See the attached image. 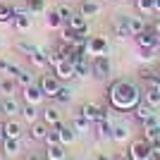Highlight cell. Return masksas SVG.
Segmentation results:
<instances>
[{
    "label": "cell",
    "mask_w": 160,
    "mask_h": 160,
    "mask_svg": "<svg viewBox=\"0 0 160 160\" xmlns=\"http://www.w3.org/2000/svg\"><path fill=\"white\" fill-rule=\"evenodd\" d=\"M22 98H24V103H31V105H41L43 100H46V93L41 91V86L33 81L31 86H24L22 88Z\"/></svg>",
    "instance_id": "9"
},
{
    "label": "cell",
    "mask_w": 160,
    "mask_h": 160,
    "mask_svg": "<svg viewBox=\"0 0 160 160\" xmlns=\"http://www.w3.org/2000/svg\"><path fill=\"white\" fill-rule=\"evenodd\" d=\"M91 72H93V79H98V81H108V79H110V74H112L110 58H108V55L91 58Z\"/></svg>",
    "instance_id": "3"
},
{
    "label": "cell",
    "mask_w": 160,
    "mask_h": 160,
    "mask_svg": "<svg viewBox=\"0 0 160 160\" xmlns=\"http://www.w3.org/2000/svg\"><path fill=\"white\" fill-rule=\"evenodd\" d=\"M151 160H160V148H153V153H151Z\"/></svg>",
    "instance_id": "50"
},
{
    "label": "cell",
    "mask_w": 160,
    "mask_h": 160,
    "mask_svg": "<svg viewBox=\"0 0 160 160\" xmlns=\"http://www.w3.org/2000/svg\"><path fill=\"white\" fill-rule=\"evenodd\" d=\"M0 117H2V103H0Z\"/></svg>",
    "instance_id": "53"
},
{
    "label": "cell",
    "mask_w": 160,
    "mask_h": 160,
    "mask_svg": "<svg viewBox=\"0 0 160 160\" xmlns=\"http://www.w3.org/2000/svg\"><path fill=\"white\" fill-rule=\"evenodd\" d=\"M112 33L120 41L132 38V31H129V14H120L117 19H112Z\"/></svg>",
    "instance_id": "10"
},
{
    "label": "cell",
    "mask_w": 160,
    "mask_h": 160,
    "mask_svg": "<svg viewBox=\"0 0 160 160\" xmlns=\"http://www.w3.org/2000/svg\"><path fill=\"white\" fill-rule=\"evenodd\" d=\"M155 53H160L158 48H139V60L148 65V62L155 60Z\"/></svg>",
    "instance_id": "42"
},
{
    "label": "cell",
    "mask_w": 160,
    "mask_h": 160,
    "mask_svg": "<svg viewBox=\"0 0 160 160\" xmlns=\"http://www.w3.org/2000/svg\"><path fill=\"white\" fill-rule=\"evenodd\" d=\"M62 24H65V22H62V17L58 14V10H50V12H46V27H48V29L58 31Z\"/></svg>",
    "instance_id": "33"
},
{
    "label": "cell",
    "mask_w": 160,
    "mask_h": 160,
    "mask_svg": "<svg viewBox=\"0 0 160 160\" xmlns=\"http://www.w3.org/2000/svg\"><path fill=\"white\" fill-rule=\"evenodd\" d=\"M14 17V10L10 2H0V24H10Z\"/></svg>",
    "instance_id": "38"
},
{
    "label": "cell",
    "mask_w": 160,
    "mask_h": 160,
    "mask_svg": "<svg viewBox=\"0 0 160 160\" xmlns=\"http://www.w3.org/2000/svg\"><path fill=\"white\" fill-rule=\"evenodd\" d=\"M110 53V43L105 36H88L86 41V55L88 58H98V55H108Z\"/></svg>",
    "instance_id": "4"
},
{
    "label": "cell",
    "mask_w": 160,
    "mask_h": 160,
    "mask_svg": "<svg viewBox=\"0 0 160 160\" xmlns=\"http://www.w3.org/2000/svg\"><path fill=\"white\" fill-rule=\"evenodd\" d=\"M79 112L86 117L91 124L93 122H100V120H112V108L108 110V108H103V105H98V103H84V105L79 108Z\"/></svg>",
    "instance_id": "2"
},
{
    "label": "cell",
    "mask_w": 160,
    "mask_h": 160,
    "mask_svg": "<svg viewBox=\"0 0 160 160\" xmlns=\"http://www.w3.org/2000/svg\"><path fill=\"white\" fill-rule=\"evenodd\" d=\"M48 132H50V127L43 120L33 122V124H29V141H46Z\"/></svg>",
    "instance_id": "18"
},
{
    "label": "cell",
    "mask_w": 160,
    "mask_h": 160,
    "mask_svg": "<svg viewBox=\"0 0 160 160\" xmlns=\"http://www.w3.org/2000/svg\"><path fill=\"white\" fill-rule=\"evenodd\" d=\"M0 160H7V158H0Z\"/></svg>",
    "instance_id": "55"
},
{
    "label": "cell",
    "mask_w": 160,
    "mask_h": 160,
    "mask_svg": "<svg viewBox=\"0 0 160 160\" xmlns=\"http://www.w3.org/2000/svg\"><path fill=\"white\" fill-rule=\"evenodd\" d=\"M136 77H139L141 81H146V84H151L153 81V77H155V69L151 65H141L139 69H136Z\"/></svg>",
    "instance_id": "37"
},
{
    "label": "cell",
    "mask_w": 160,
    "mask_h": 160,
    "mask_svg": "<svg viewBox=\"0 0 160 160\" xmlns=\"http://www.w3.org/2000/svg\"><path fill=\"white\" fill-rule=\"evenodd\" d=\"M14 88H17V81L12 77H2L0 79V96H14Z\"/></svg>",
    "instance_id": "35"
},
{
    "label": "cell",
    "mask_w": 160,
    "mask_h": 160,
    "mask_svg": "<svg viewBox=\"0 0 160 160\" xmlns=\"http://www.w3.org/2000/svg\"><path fill=\"white\" fill-rule=\"evenodd\" d=\"M41 86V91L46 93V98H55V93L60 91V86H62V81L55 77V74H41V79L36 81Z\"/></svg>",
    "instance_id": "6"
},
{
    "label": "cell",
    "mask_w": 160,
    "mask_h": 160,
    "mask_svg": "<svg viewBox=\"0 0 160 160\" xmlns=\"http://www.w3.org/2000/svg\"><path fill=\"white\" fill-rule=\"evenodd\" d=\"M53 100H55V103H62V105H67V103L72 100V88H69V86H60V91L55 93Z\"/></svg>",
    "instance_id": "40"
},
{
    "label": "cell",
    "mask_w": 160,
    "mask_h": 160,
    "mask_svg": "<svg viewBox=\"0 0 160 160\" xmlns=\"http://www.w3.org/2000/svg\"><path fill=\"white\" fill-rule=\"evenodd\" d=\"M58 31H60V43H65V46H74V41H77V31L69 27V22H65Z\"/></svg>",
    "instance_id": "28"
},
{
    "label": "cell",
    "mask_w": 160,
    "mask_h": 160,
    "mask_svg": "<svg viewBox=\"0 0 160 160\" xmlns=\"http://www.w3.org/2000/svg\"><path fill=\"white\" fill-rule=\"evenodd\" d=\"M12 79L17 81V86L24 88V86H31V84H33V74L29 72V69H22V67H19V69H17V74H14Z\"/></svg>",
    "instance_id": "31"
},
{
    "label": "cell",
    "mask_w": 160,
    "mask_h": 160,
    "mask_svg": "<svg viewBox=\"0 0 160 160\" xmlns=\"http://www.w3.org/2000/svg\"><path fill=\"white\" fill-rule=\"evenodd\" d=\"M55 10H58V14L62 17V22H69V17L74 14V12H72V7H69V5H58Z\"/></svg>",
    "instance_id": "43"
},
{
    "label": "cell",
    "mask_w": 160,
    "mask_h": 160,
    "mask_svg": "<svg viewBox=\"0 0 160 160\" xmlns=\"http://www.w3.org/2000/svg\"><path fill=\"white\" fill-rule=\"evenodd\" d=\"M141 139H146L151 146H153L155 141H160V122L153 124V127H143V136H141Z\"/></svg>",
    "instance_id": "34"
},
{
    "label": "cell",
    "mask_w": 160,
    "mask_h": 160,
    "mask_svg": "<svg viewBox=\"0 0 160 160\" xmlns=\"http://www.w3.org/2000/svg\"><path fill=\"white\" fill-rule=\"evenodd\" d=\"M143 103H148L151 108H160V88L148 84L146 91H143Z\"/></svg>",
    "instance_id": "24"
},
{
    "label": "cell",
    "mask_w": 160,
    "mask_h": 160,
    "mask_svg": "<svg viewBox=\"0 0 160 160\" xmlns=\"http://www.w3.org/2000/svg\"><path fill=\"white\" fill-rule=\"evenodd\" d=\"M24 160H43V158H41L38 153H33V151H31V153H27V155H24Z\"/></svg>",
    "instance_id": "47"
},
{
    "label": "cell",
    "mask_w": 160,
    "mask_h": 160,
    "mask_svg": "<svg viewBox=\"0 0 160 160\" xmlns=\"http://www.w3.org/2000/svg\"><path fill=\"white\" fill-rule=\"evenodd\" d=\"M36 48H38V46H33L31 41H27V38H17V41H14V50L22 53V55H27V58L36 50Z\"/></svg>",
    "instance_id": "32"
},
{
    "label": "cell",
    "mask_w": 160,
    "mask_h": 160,
    "mask_svg": "<svg viewBox=\"0 0 160 160\" xmlns=\"http://www.w3.org/2000/svg\"><path fill=\"white\" fill-rule=\"evenodd\" d=\"M22 134H24V124L19 120L10 117L5 122V139H22Z\"/></svg>",
    "instance_id": "21"
},
{
    "label": "cell",
    "mask_w": 160,
    "mask_h": 160,
    "mask_svg": "<svg viewBox=\"0 0 160 160\" xmlns=\"http://www.w3.org/2000/svg\"><path fill=\"white\" fill-rule=\"evenodd\" d=\"M117 2H122V0H117Z\"/></svg>",
    "instance_id": "56"
},
{
    "label": "cell",
    "mask_w": 160,
    "mask_h": 160,
    "mask_svg": "<svg viewBox=\"0 0 160 160\" xmlns=\"http://www.w3.org/2000/svg\"><path fill=\"white\" fill-rule=\"evenodd\" d=\"M41 120L46 122L48 127H55L58 122H62V115H60L58 108H50V105H48L46 110H41Z\"/></svg>",
    "instance_id": "23"
},
{
    "label": "cell",
    "mask_w": 160,
    "mask_h": 160,
    "mask_svg": "<svg viewBox=\"0 0 160 160\" xmlns=\"http://www.w3.org/2000/svg\"><path fill=\"white\" fill-rule=\"evenodd\" d=\"M53 74H55L60 81H72V79H77V74H74V65H72V62H67V60H62L60 65H55V67H53Z\"/></svg>",
    "instance_id": "17"
},
{
    "label": "cell",
    "mask_w": 160,
    "mask_h": 160,
    "mask_svg": "<svg viewBox=\"0 0 160 160\" xmlns=\"http://www.w3.org/2000/svg\"><path fill=\"white\" fill-rule=\"evenodd\" d=\"M27 10H29L31 14H43V12H48L46 0H27Z\"/></svg>",
    "instance_id": "39"
},
{
    "label": "cell",
    "mask_w": 160,
    "mask_h": 160,
    "mask_svg": "<svg viewBox=\"0 0 160 160\" xmlns=\"http://www.w3.org/2000/svg\"><path fill=\"white\" fill-rule=\"evenodd\" d=\"M155 14H160V0H155Z\"/></svg>",
    "instance_id": "52"
},
{
    "label": "cell",
    "mask_w": 160,
    "mask_h": 160,
    "mask_svg": "<svg viewBox=\"0 0 160 160\" xmlns=\"http://www.w3.org/2000/svg\"><path fill=\"white\" fill-rule=\"evenodd\" d=\"M134 7L143 17H153L155 14V0H134Z\"/></svg>",
    "instance_id": "29"
},
{
    "label": "cell",
    "mask_w": 160,
    "mask_h": 160,
    "mask_svg": "<svg viewBox=\"0 0 160 160\" xmlns=\"http://www.w3.org/2000/svg\"><path fill=\"white\" fill-rule=\"evenodd\" d=\"M62 60H65V58H62V55L58 53V50H48V65H50V67H55V65H60Z\"/></svg>",
    "instance_id": "44"
},
{
    "label": "cell",
    "mask_w": 160,
    "mask_h": 160,
    "mask_svg": "<svg viewBox=\"0 0 160 160\" xmlns=\"http://www.w3.org/2000/svg\"><path fill=\"white\" fill-rule=\"evenodd\" d=\"M10 24H12L19 33H27V31H31V27H33V14L31 12H19V14L12 17Z\"/></svg>",
    "instance_id": "12"
},
{
    "label": "cell",
    "mask_w": 160,
    "mask_h": 160,
    "mask_svg": "<svg viewBox=\"0 0 160 160\" xmlns=\"http://www.w3.org/2000/svg\"><path fill=\"white\" fill-rule=\"evenodd\" d=\"M41 112H38V105H31V103H24L22 105V120L27 122V124H33V122H38Z\"/></svg>",
    "instance_id": "25"
},
{
    "label": "cell",
    "mask_w": 160,
    "mask_h": 160,
    "mask_svg": "<svg viewBox=\"0 0 160 160\" xmlns=\"http://www.w3.org/2000/svg\"><path fill=\"white\" fill-rule=\"evenodd\" d=\"M132 115H134V120H136V122H141V124H143L146 120H151V117L155 115V108H151L148 103H143V100H141L139 105L132 110Z\"/></svg>",
    "instance_id": "19"
},
{
    "label": "cell",
    "mask_w": 160,
    "mask_h": 160,
    "mask_svg": "<svg viewBox=\"0 0 160 160\" xmlns=\"http://www.w3.org/2000/svg\"><path fill=\"white\" fill-rule=\"evenodd\" d=\"M2 139H5V124H0V143H2Z\"/></svg>",
    "instance_id": "51"
},
{
    "label": "cell",
    "mask_w": 160,
    "mask_h": 160,
    "mask_svg": "<svg viewBox=\"0 0 160 160\" xmlns=\"http://www.w3.org/2000/svg\"><path fill=\"white\" fill-rule=\"evenodd\" d=\"M0 151H2V158H17L22 153V139H2Z\"/></svg>",
    "instance_id": "16"
},
{
    "label": "cell",
    "mask_w": 160,
    "mask_h": 160,
    "mask_svg": "<svg viewBox=\"0 0 160 160\" xmlns=\"http://www.w3.org/2000/svg\"><path fill=\"white\" fill-rule=\"evenodd\" d=\"M148 29V22H146V17L143 14H129V31H132V38L134 36H139L141 31H146Z\"/></svg>",
    "instance_id": "20"
},
{
    "label": "cell",
    "mask_w": 160,
    "mask_h": 160,
    "mask_svg": "<svg viewBox=\"0 0 160 160\" xmlns=\"http://www.w3.org/2000/svg\"><path fill=\"white\" fill-rule=\"evenodd\" d=\"M132 139V129L127 122H112V141L115 143H127Z\"/></svg>",
    "instance_id": "15"
},
{
    "label": "cell",
    "mask_w": 160,
    "mask_h": 160,
    "mask_svg": "<svg viewBox=\"0 0 160 160\" xmlns=\"http://www.w3.org/2000/svg\"><path fill=\"white\" fill-rule=\"evenodd\" d=\"M29 60H31L33 67H38V69H46V67H50V65H48V50H43V48H36V50L29 55Z\"/></svg>",
    "instance_id": "26"
},
{
    "label": "cell",
    "mask_w": 160,
    "mask_h": 160,
    "mask_svg": "<svg viewBox=\"0 0 160 160\" xmlns=\"http://www.w3.org/2000/svg\"><path fill=\"white\" fill-rule=\"evenodd\" d=\"M0 103H2V115H7V117H17V115H22V103L14 98V96H2Z\"/></svg>",
    "instance_id": "14"
},
{
    "label": "cell",
    "mask_w": 160,
    "mask_h": 160,
    "mask_svg": "<svg viewBox=\"0 0 160 160\" xmlns=\"http://www.w3.org/2000/svg\"><path fill=\"white\" fill-rule=\"evenodd\" d=\"M67 160H74V158H67Z\"/></svg>",
    "instance_id": "54"
},
{
    "label": "cell",
    "mask_w": 160,
    "mask_h": 160,
    "mask_svg": "<svg viewBox=\"0 0 160 160\" xmlns=\"http://www.w3.org/2000/svg\"><path fill=\"white\" fill-rule=\"evenodd\" d=\"M43 160H48V158H43Z\"/></svg>",
    "instance_id": "57"
},
{
    "label": "cell",
    "mask_w": 160,
    "mask_h": 160,
    "mask_svg": "<svg viewBox=\"0 0 160 160\" xmlns=\"http://www.w3.org/2000/svg\"><path fill=\"white\" fill-rule=\"evenodd\" d=\"M129 160H151V153H153V148L148 143L146 139H136L129 143Z\"/></svg>",
    "instance_id": "5"
},
{
    "label": "cell",
    "mask_w": 160,
    "mask_h": 160,
    "mask_svg": "<svg viewBox=\"0 0 160 160\" xmlns=\"http://www.w3.org/2000/svg\"><path fill=\"white\" fill-rule=\"evenodd\" d=\"M108 103L112 110L117 112H132L134 108L143 100V91H141L134 81H127V79H117L108 86Z\"/></svg>",
    "instance_id": "1"
},
{
    "label": "cell",
    "mask_w": 160,
    "mask_h": 160,
    "mask_svg": "<svg viewBox=\"0 0 160 160\" xmlns=\"http://www.w3.org/2000/svg\"><path fill=\"white\" fill-rule=\"evenodd\" d=\"M69 124H72V127L77 129L79 134H81V132H88V129H91V122H88V120H86V117H84L81 112H77V115H74Z\"/></svg>",
    "instance_id": "36"
},
{
    "label": "cell",
    "mask_w": 160,
    "mask_h": 160,
    "mask_svg": "<svg viewBox=\"0 0 160 160\" xmlns=\"http://www.w3.org/2000/svg\"><path fill=\"white\" fill-rule=\"evenodd\" d=\"M79 12L84 14L86 19H93V17H100L103 5H100L98 0H81V2H79Z\"/></svg>",
    "instance_id": "13"
},
{
    "label": "cell",
    "mask_w": 160,
    "mask_h": 160,
    "mask_svg": "<svg viewBox=\"0 0 160 160\" xmlns=\"http://www.w3.org/2000/svg\"><path fill=\"white\" fill-rule=\"evenodd\" d=\"M151 84H153V86H158L160 88V72H155V77H153V81H151ZM148 86V84H146Z\"/></svg>",
    "instance_id": "48"
},
{
    "label": "cell",
    "mask_w": 160,
    "mask_h": 160,
    "mask_svg": "<svg viewBox=\"0 0 160 160\" xmlns=\"http://www.w3.org/2000/svg\"><path fill=\"white\" fill-rule=\"evenodd\" d=\"M69 27L74 29V31H88L91 33V27H88V19L84 17L81 12H74L72 17H69Z\"/></svg>",
    "instance_id": "27"
},
{
    "label": "cell",
    "mask_w": 160,
    "mask_h": 160,
    "mask_svg": "<svg viewBox=\"0 0 160 160\" xmlns=\"http://www.w3.org/2000/svg\"><path fill=\"white\" fill-rule=\"evenodd\" d=\"M53 129H58V134H60V143H62V146H69V143H74V141H77V136H79V132H77L72 124H65V122H58Z\"/></svg>",
    "instance_id": "11"
},
{
    "label": "cell",
    "mask_w": 160,
    "mask_h": 160,
    "mask_svg": "<svg viewBox=\"0 0 160 160\" xmlns=\"http://www.w3.org/2000/svg\"><path fill=\"white\" fill-rule=\"evenodd\" d=\"M134 41H136V46H139V48H158V50H160V36L151 29V24H148L146 31H141L139 36H134Z\"/></svg>",
    "instance_id": "7"
},
{
    "label": "cell",
    "mask_w": 160,
    "mask_h": 160,
    "mask_svg": "<svg viewBox=\"0 0 160 160\" xmlns=\"http://www.w3.org/2000/svg\"><path fill=\"white\" fill-rule=\"evenodd\" d=\"M151 29H153V31L160 36V14H158V17H153V22H151Z\"/></svg>",
    "instance_id": "45"
},
{
    "label": "cell",
    "mask_w": 160,
    "mask_h": 160,
    "mask_svg": "<svg viewBox=\"0 0 160 160\" xmlns=\"http://www.w3.org/2000/svg\"><path fill=\"white\" fill-rule=\"evenodd\" d=\"M67 146H62V143H50V146H46V155L43 158L48 160H67Z\"/></svg>",
    "instance_id": "22"
},
{
    "label": "cell",
    "mask_w": 160,
    "mask_h": 160,
    "mask_svg": "<svg viewBox=\"0 0 160 160\" xmlns=\"http://www.w3.org/2000/svg\"><path fill=\"white\" fill-rule=\"evenodd\" d=\"M17 69H19L17 65H12V62L5 60V58H0V74H5V77H14Z\"/></svg>",
    "instance_id": "41"
},
{
    "label": "cell",
    "mask_w": 160,
    "mask_h": 160,
    "mask_svg": "<svg viewBox=\"0 0 160 160\" xmlns=\"http://www.w3.org/2000/svg\"><path fill=\"white\" fill-rule=\"evenodd\" d=\"M91 160H112V155H108V153H96Z\"/></svg>",
    "instance_id": "46"
},
{
    "label": "cell",
    "mask_w": 160,
    "mask_h": 160,
    "mask_svg": "<svg viewBox=\"0 0 160 160\" xmlns=\"http://www.w3.org/2000/svg\"><path fill=\"white\" fill-rule=\"evenodd\" d=\"M74 74H77V79H91L93 77V72H91V58L81 60L79 65H74Z\"/></svg>",
    "instance_id": "30"
},
{
    "label": "cell",
    "mask_w": 160,
    "mask_h": 160,
    "mask_svg": "<svg viewBox=\"0 0 160 160\" xmlns=\"http://www.w3.org/2000/svg\"><path fill=\"white\" fill-rule=\"evenodd\" d=\"M112 160H129V153H117L112 155Z\"/></svg>",
    "instance_id": "49"
},
{
    "label": "cell",
    "mask_w": 160,
    "mask_h": 160,
    "mask_svg": "<svg viewBox=\"0 0 160 160\" xmlns=\"http://www.w3.org/2000/svg\"><path fill=\"white\" fill-rule=\"evenodd\" d=\"M93 129V139L96 141H112V120H100V122H93L91 124Z\"/></svg>",
    "instance_id": "8"
}]
</instances>
